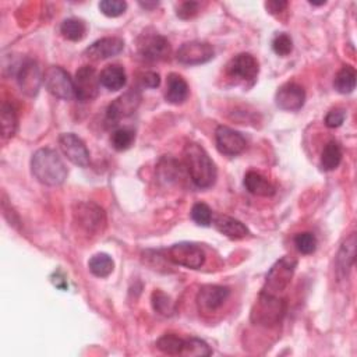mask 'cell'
<instances>
[{
    "mask_svg": "<svg viewBox=\"0 0 357 357\" xmlns=\"http://www.w3.org/2000/svg\"><path fill=\"white\" fill-rule=\"evenodd\" d=\"M139 82L143 88H157L161 84V78L158 73L154 71H146L141 73L139 77Z\"/></svg>",
    "mask_w": 357,
    "mask_h": 357,
    "instance_id": "cell-39",
    "label": "cell"
},
{
    "mask_svg": "<svg viewBox=\"0 0 357 357\" xmlns=\"http://www.w3.org/2000/svg\"><path fill=\"white\" fill-rule=\"evenodd\" d=\"M100 81L101 85L109 89V91H119L126 85V71L120 65L106 66L100 74Z\"/></svg>",
    "mask_w": 357,
    "mask_h": 357,
    "instance_id": "cell-23",
    "label": "cell"
},
{
    "mask_svg": "<svg viewBox=\"0 0 357 357\" xmlns=\"http://www.w3.org/2000/svg\"><path fill=\"white\" fill-rule=\"evenodd\" d=\"M141 102V94L137 89H131V91L123 94L117 100H115L106 111V120L112 124H117L122 119L128 117L137 111Z\"/></svg>",
    "mask_w": 357,
    "mask_h": 357,
    "instance_id": "cell-13",
    "label": "cell"
},
{
    "mask_svg": "<svg viewBox=\"0 0 357 357\" xmlns=\"http://www.w3.org/2000/svg\"><path fill=\"white\" fill-rule=\"evenodd\" d=\"M189 97V85L186 80L176 73L168 76L165 100L172 105H181Z\"/></svg>",
    "mask_w": 357,
    "mask_h": 357,
    "instance_id": "cell-20",
    "label": "cell"
},
{
    "mask_svg": "<svg viewBox=\"0 0 357 357\" xmlns=\"http://www.w3.org/2000/svg\"><path fill=\"white\" fill-rule=\"evenodd\" d=\"M73 215L74 222L87 235H97L102 232L106 225L104 209L94 203L76 204Z\"/></svg>",
    "mask_w": 357,
    "mask_h": 357,
    "instance_id": "cell-5",
    "label": "cell"
},
{
    "mask_svg": "<svg viewBox=\"0 0 357 357\" xmlns=\"http://www.w3.org/2000/svg\"><path fill=\"white\" fill-rule=\"evenodd\" d=\"M265 8L271 14H277V13L284 12L288 8V2H282V0H279L278 2V0H274V2H266Z\"/></svg>",
    "mask_w": 357,
    "mask_h": 357,
    "instance_id": "cell-40",
    "label": "cell"
},
{
    "mask_svg": "<svg viewBox=\"0 0 357 357\" xmlns=\"http://www.w3.org/2000/svg\"><path fill=\"white\" fill-rule=\"evenodd\" d=\"M192 219L200 227H209L212 223V211L204 203H197L192 208Z\"/></svg>",
    "mask_w": 357,
    "mask_h": 357,
    "instance_id": "cell-34",
    "label": "cell"
},
{
    "mask_svg": "<svg viewBox=\"0 0 357 357\" xmlns=\"http://www.w3.org/2000/svg\"><path fill=\"white\" fill-rule=\"evenodd\" d=\"M297 266V260L285 255L281 260H278L273 266L271 270L266 274V279L262 288V293L271 295V296H278L279 293L285 292L288 286L292 282L293 274L296 271Z\"/></svg>",
    "mask_w": 357,
    "mask_h": 357,
    "instance_id": "cell-4",
    "label": "cell"
},
{
    "mask_svg": "<svg viewBox=\"0 0 357 357\" xmlns=\"http://www.w3.org/2000/svg\"><path fill=\"white\" fill-rule=\"evenodd\" d=\"M354 257H356V236L354 233H352L342 244L336 257V273L341 279H345L349 275L352 266L354 264Z\"/></svg>",
    "mask_w": 357,
    "mask_h": 357,
    "instance_id": "cell-21",
    "label": "cell"
},
{
    "mask_svg": "<svg viewBox=\"0 0 357 357\" xmlns=\"http://www.w3.org/2000/svg\"><path fill=\"white\" fill-rule=\"evenodd\" d=\"M231 296V290L227 286L219 285H205L200 289L197 295V306L201 312L209 314L220 308Z\"/></svg>",
    "mask_w": 357,
    "mask_h": 357,
    "instance_id": "cell-14",
    "label": "cell"
},
{
    "mask_svg": "<svg viewBox=\"0 0 357 357\" xmlns=\"http://www.w3.org/2000/svg\"><path fill=\"white\" fill-rule=\"evenodd\" d=\"M151 300H152V307L158 314L165 317H170L174 314V301L166 293L161 290H155L152 293Z\"/></svg>",
    "mask_w": 357,
    "mask_h": 357,
    "instance_id": "cell-31",
    "label": "cell"
},
{
    "mask_svg": "<svg viewBox=\"0 0 357 357\" xmlns=\"http://www.w3.org/2000/svg\"><path fill=\"white\" fill-rule=\"evenodd\" d=\"M17 82L21 89L28 97H35L39 93L41 84L43 82V76L39 65L32 59H25L17 71Z\"/></svg>",
    "mask_w": 357,
    "mask_h": 357,
    "instance_id": "cell-12",
    "label": "cell"
},
{
    "mask_svg": "<svg viewBox=\"0 0 357 357\" xmlns=\"http://www.w3.org/2000/svg\"><path fill=\"white\" fill-rule=\"evenodd\" d=\"M244 187L250 194L257 197H271L275 194V186L266 177L254 170L246 173Z\"/></svg>",
    "mask_w": 357,
    "mask_h": 357,
    "instance_id": "cell-22",
    "label": "cell"
},
{
    "mask_svg": "<svg viewBox=\"0 0 357 357\" xmlns=\"http://www.w3.org/2000/svg\"><path fill=\"white\" fill-rule=\"evenodd\" d=\"M345 119H346V111L342 108H335L330 111L328 115L325 116V124L330 128H336L343 124Z\"/></svg>",
    "mask_w": 357,
    "mask_h": 357,
    "instance_id": "cell-37",
    "label": "cell"
},
{
    "mask_svg": "<svg viewBox=\"0 0 357 357\" xmlns=\"http://www.w3.org/2000/svg\"><path fill=\"white\" fill-rule=\"evenodd\" d=\"M43 84L45 88L48 89V93L59 100L70 101L76 98L73 78L65 69L59 66H52L45 71Z\"/></svg>",
    "mask_w": 357,
    "mask_h": 357,
    "instance_id": "cell-6",
    "label": "cell"
},
{
    "mask_svg": "<svg viewBox=\"0 0 357 357\" xmlns=\"http://www.w3.org/2000/svg\"><path fill=\"white\" fill-rule=\"evenodd\" d=\"M127 9V3L123 0H102L100 3V10L106 17H119L122 16Z\"/></svg>",
    "mask_w": 357,
    "mask_h": 357,
    "instance_id": "cell-35",
    "label": "cell"
},
{
    "mask_svg": "<svg viewBox=\"0 0 357 357\" xmlns=\"http://www.w3.org/2000/svg\"><path fill=\"white\" fill-rule=\"evenodd\" d=\"M31 170L38 182L52 187L65 183L69 174L63 159L52 148H41L32 155Z\"/></svg>",
    "mask_w": 357,
    "mask_h": 357,
    "instance_id": "cell-1",
    "label": "cell"
},
{
    "mask_svg": "<svg viewBox=\"0 0 357 357\" xmlns=\"http://www.w3.org/2000/svg\"><path fill=\"white\" fill-rule=\"evenodd\" d=\"M198 9H200V3L185 2L177 8V16L183 20H189V19H193L198 13Z\"/></svg>",
    "mask_w": 357,
    "mask_h": 357,
    "instance_id": "cell-38",
    "label": "cell"
},
{
    "mask_svg": "<svg viewBox=\"0 0 357 357\" xmlns=\"http://www.w3.org/2000/svg\"><path fill=\"white\" fill-rule=\"evenodd\" d=\"M212 222L218 232H220L222 235H225L232 240H240L250 235V231L247 229L244 223L232 216L216 215L215 218H212Z\"/></svg>",
    "mask_w": 357,
    "mask_h": 357,
    "instance_id": "cell-19",
    "label": "cell"
},
{
    "mask_svg": "<svg viewBox=\"0 0 357 357\" xmlns=\"http://www.w3.org/2000/svg\"><path fill=\"white\" fill-rule=\"evenodd\" d=\"M215 141L218 151L227 157H236L242 154L247 146V141L242 133L227 126H219L216 128Z\"/></svg>",
    "mask_w": 357,
    "mask_h": 357,
    "instance_id": "cell-11",
    "label": "cell"
},
{
    "mask_svg": "<svg viewBox=\"0 0 357 357\" xmlns=\"http://www.w3.org/2000/svg\"><path fill=\"white\" fill-rule=\"evenodd\" d=\"M275 101L279 109L296 112L300 111L306 102V91L301 85L296 82H286L278 89Z\"/></svg>",
    "mask_w": 357,
    "mask_h": 357,
    "instance_id": "cell-16",
    "label": "cell"
},
{
    "mask_svg": "<svg viewBox=\"0 0 357 357\" xmlns=\"http://www.w3.org/2000/svg\"><path fill=\"white\" fill-rule=\"evenodd\" d=\"M342 162V147L336 141H330L321 154V168L327 172L335 170Z\"/></svg>",
    "mask_w": 357,
    "mask_h": 357,
    "instance_id": "cell-26",
    "label": "cell"
},
{
    "mask_svg": "<svg viewBox=\"0 0 357 357\" xmlns=\"http://www.w3.org/2000/svg\"><path fill=\"white\" fill-rule=\"evenodd\" d=\"M166 258L176 265L189 268V270H198L205 262V253L194 243L182 242L173 244L168 250Z\"/></svg>",
    "mask_w": 357,
    "mask_h": 357,
    "instance_id": "cell-7",
    "label": "cell"
},
{
    "mask_svg": "<svg viewBox=\"0 0 357 357\" xmlns=\"http://www.w3.org/2000/svg\"><path fill=\"white\" fill-rule=\"evenodd\" d=\"M139 54L148 62L165 60L170 54L169 41L155 31H144L139 38Z\"/></svg>",
    "mask_w": 357,
    "mask_h": 357,
    "instance_id": "cell-9",
    "label": "cell"
},
{
    "mask_svg": "<svg viewBox=\"0 0 357 357\" xmlns=\"http://www.w3.org/2000/svg\"><path fill=\"white\" fill-rule=\"evenodd\" d=\"M295 246L304 255L312 254L317 250V238L311 232L297 233L295 236Z\"/></svg>",
    "mask_w": 357,
    "mask_h": 357,
    "instance_id": "cell-33",
    "label": "cell"
},
{
    "mask_svg": "<svg viewBox=\"0 0 357 357\" xmlns=\"http://www.w3.org/2000/svg\"><path fill=\"white\" fill-rule=\"evenodd\" d=\"M134 140H136V133H134L131 128H117L116 131H113L112 137H111V143L112 147L116 151H126L128 150Z\"/></svg>",
    "mask_w": 357,
    "mask_h": 357,
    "instance_id": "cell-30",
    "label": "cell"
},
{
    "mask_svg": "<svg viewBox=\"0 0 357 357\" xmlns=\"http://www.w3.org/2000/svg\"><path fill=\"white\" fill-rule=\"evenodd\" d=\"M185 165L190 174L192 182L198 189H209L215 185L218 170L215 162L208 152L196 143H189L185 147Z\"/></svg>",
    "mask_w": 357,
    "mask_h": 357,
    "instance_id": "cell-2",
    "label": "cell"
},
{
    "mask_svg": "<svg viewBox=\"0 0 357 357\" xmlns=\"http://www.w3.org/2000/svg\"><path fill=\"white\" fill-rule=\"evenodd\" d=\"M85 31H87V27H85L84 21L77 20V19H67L60 25L62 35L66 39L73 41V42L81 41L85 36Z\"/></svg>",
    "mask_w": 357,
    "mask_h": 357,
    "instance_id": "cell-29",
    "label": "cell"
},
{
    "mask_svg": "<svg viewBox=\"0 0 357 357\" xmlns=\"http://www.w3.org/2000/svg\"><path fill=\"white\" fill-rule=\"evenodd\" d=\"M258 62L250 54H240L235 56L228 65V74L243 81H254L258 76Z\"/></svg>",
    "mask_w": 357,
    "mask_h": 357,
    "instance_id": "cell-18",
    "label": "cell"
},
{
    "mask_svg": "<svg viewBox=\"0 0 357 357\" xmlns=\"http://www.w3.org/2000/svg\"><path fill=\"white\" fill-rule=\"evenodd\" d=\"M212 353L211 347L207 342L198 338H189L185 339V347L182 356H193V357H205Z\"/></svg>",
    "mask_w": 357,
    "mask_h": 357,
    "instance_id": "cell-32",
    "label": "cell"
},
{
    "mask_svg": "<svg viewBox=\"0 0 357 357\" xmlns=\"http://www.w3.org/2000/svg\"><path fill=\"white\" fill-rule=\"evenodd\" d=\"M59 147L65 157L74 165L85 168L89 163V151L84 141L73 133H65L59 137Z\"/></svg>",
    "mask_w": 357,
    "mask_h": 357,
    "instance_id": "cell-15",
    "label": "cell"
},
{
    "mask_svg": "<svg viewBox=\"0 0 357 357\" xmlns=\"http://www.w3.org/2000/svg\"><path fill=\"white\" fill-rule=\"evenodd\" d=\"M88 268L93 275L98 278H106L113 273L115 262L109 254L98 253L88 261Z\"/></svg>",
    "mask_w": 357,
    "mask_h": 357,
    "instance_id": "cell-24",
    "label": "cell"
},
{
    "mask_svg": "<svg viewBox=\"0 0 357 357\" xmlns=\"http://www.w3.org/2000/svg\"><path fill=\"white\" fill-rule=\"evenodd\" d=\"M74 94L80 102L94 101L101 88L100 76L91 66H82L77 70L74 77Z\"/></svg>",
    "mask_w": 357,
    "mask_h": 357,
    "instance_id": "cell-8",
    "label": "cell"
},
{
    "mask_svg": "<svg viewBox=\"0 0 357 357\" xmlns=\"http://www.w3.org/2000/svg\"><path fill=\"white\" fill-rule=\"evenodd\" d=\"M140 6L141 8H144V9H152V8H157L158 6V3H148V2H146V3H140Z\"/></svg>",
    "mask_w": 357,
    "mask_h": 357,
    "instance_id": "cell-42",
    "label": "cell"
},
{
    "mask_svg": "<svg viewBox=\"0 0 357 357\" xmlns=\"http://www.w3.org/2000/svg\"><path fill=\"white\" fill-rule=\"evenodd\" d=\"M124 49V41L116 36H108L95 41L93 45L85 49L84 55L95 62L105 60L113 56H117Z\"/></svg>",
    "mask_w": 357,
    "mask_h": 357,
    "instance_id": "cell-17",
    "label": "cell"
},
{
    "mask_svg": "<svg viewBox=\"0 0 357 357\" xmlns=\"http://www.w3.org/2000/svg\"><path fill=\"white\" fill-rule=\"evenodd\" d=\"M286 314V301L278 296L260 293L253 306L250 320L255 325L274 327L282 321Z\"/></svg>",
    "mask_w": 357,
    "mask_h": 357,
    "instance_id": "cell-3",
    "label": "cell"
},
{
    "mask_svg": "<svg viewBox=\"0 0 357 357\" xmlns=\"http://www.w3.org/2000/svg\"><path fill=\"white\" fill-rule=\"evenodd\" d=\"M334 87L339 94L346 95L353 93L356 87V70L352 66H343L334 80Z\"/></svg>",
    "mask_w": 357,
    "mask_h": 357,
    "instance_id": "cell-25",
    "label": "cell"
},
{
    "mask_svg": "<svg viewBox=\"0 0 357 357\" xmlns=\"http://www.w3.org/2000/svg\"><path fill=\"white\" fill-rule=\"evenodd\" d=\"M51 281H52V284H54L56 288H59V289H62V290H66V289L69 288L67 279H66V277H65L60 271L55 273V274L52 275Z\"/></svg>",
    "mask_w": 357,
    "mask_h": 357,
    "instance_id": "cell-41",
    "label": "cell"
},
{
    "mask_svg": "<svg viewBox=\"0 0 357 357\" xmlns=\"http://www.w3.org/2000/svg\"><path fill=\"white\" fill-rule=\"evenodd\" d=\"M273 49L279 56H288L293 51V41L288 34H278L273 41Z\"/></svg>",
    "mask_w": 357,
    "mask_h": 357,
    "instance_id": "cell-36",
    "label": "cell"
},
{
    "mask_svg": "<svg viewBox=\"0 0 357 357\" xmlns=\"http://www.w3.org/2000/svg\"><path fill=\"white\" fill-rule=\"evenodd\" d=\"M19 127L17 112L13 105L5 102L2 105V136L3 139H12Z\"/></svg>",
    "mask_w": 357,
    "mask_h": 357,
    "instance_id": "cell-27",
    "label": "cell"
},
{
    "mask_svg": "<svg viewBox=\"0 0 357 357\" xmlns=\"http://www.w3.org/2000/svg\"><path fill=\"white\" fill-rule=\"evenodd\" d=\"M157 347L165 354H182L185 347V339L174 334H165L157 341Z\"/></svg>",
    "mask_w": 357,
    "mask_h": 357,
    "instance_id": "cell-28",
    "label": "cell"
},
{
    "mask_svg": "<svg viewBox=\"0 0 357 357\" xmlns=\"http://www.w3.org/2000/svg\"><path fill=\"white\" fill-rule=\"evenodd\" d=\"M215 55L214 47L208 42H201V41H192L183 43L181 48H178L176 58L182 65L187 66H197V65H204L209 62Z\"/></svg>",
    "mask_w": 357,
    "mask_h": 357,
    "instance_id": "cell-10",
    "label": "cell"
}]
</instances>
